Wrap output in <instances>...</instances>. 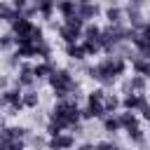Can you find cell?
I'll return each instance as SVG.
<instances>
[{"instance_id":"cell-35","label":"cell","mask_w":150,"mask_h":150,"mask_svg":"<svg viewBox=\"0 0 150 150\" xmlns=\"http://www.w3.org/2000/svg\"><path fill=\"white\" fill-rule=\"evenodd\" d=\"M77 150H96V145H91V143H82Z\"/></svg>"},{"instance_id":"cell-31","label":"cell","mask_w":150,"mask_h":150,"mask_svg":"<svg viewBox=\"0 0 150 150\" xmlns=\"http://www.w3.org/2000/svg\"><path fill=\"white\" fill-rule=\"evenodd\" d=\"M28 141H30V145H33V148H38V150H40V148H45V145H47V143H45V138H42V136H28Z\"/></svg>"},{"instance_id":"cell-34","label":"cell","mask_w":150,"mask_h":150,"mask_svg":"<svg viewBox=\"0 0 150 150\" xmlns=\"http://www.w3.org/2000/svg\"><path fill=\"white\" fill-rule=\"evenodd\" d=\"M7 84H9V80H7L5 75H0V89H2V91H7V89H9Z\"/></svg>"},{"instance_id":"cell-27","label":"cell","mask_w":150,"mask_h":150,"mask_svg":"<svg viewBox=\"0 0 150 150\" xmlns=\"http://www.w3.org/2000/svg\"><path fill=\"white\" fill-rule=\"evenodd\" d=\"M127 136H129V141H131V143H138V145L145 141V134H143V129H141V127L129 129V131H127Z\"/></svg>"},{"instance_id":"cell-2","label":"cell","mask_w":150,"mask_h":150,"mask_svg":"<svg viewBox=\"0 0 150 150\" xmlns=\"http://www.w3.org/2000/svg\"><path fill=\"white\" fill-rule=\"evenodd\" d=\"M49 120L63 124L66 129H73L75 124H80V108H77V101L73 98H66V101H56V105L52 108L49 112Z\"/></svg>"},{"instance_id":"cell-9","label":"cell","mask_w":150,"mask_h":150,"mask_svg":"<svg viewBox=\"0 0 150 150\" xmlns=\"http://www.w3.org/2000/svg\"><path fill=\"white\" fill-rule=\"evenodd\" d=\"M33 84H35L33 66H30V63H21V68H19V75H16V87H26V89H30Z\"/></svg>"},{"instance_id":"cell-6","label":"cell","mask_w":150,"mask_h":150,"mask_svg":"<svg viewBox=\"0 0 150 150\" xmlns=\"http://www.w3.org/2000/svg\"><path fill=\"white\" fill-rule=\"evenodd\" d=\"M33 30H35V23L30 19H26L23 14L12 21V35L14 38H33Z\"/></svg>"},{"instance_id":"cell-23","label":"cell","mask_w":150,"mask_h":150,"mask_svg":"<svg viewBox=\"0 0 150 150\" xmlns=\"http://www.w3.org/2000/svg\"><path fill=\"white\" fill-rule=\"evenodd\" d=\"M66 54H68L70 59H75V61H82V59L87 56L82 45H68V47H66Z\"/></svg>"},{"instance_id":"cell-24","label":"cell","mask_w":150,"mask_h":150,"mask_svg":"<svg viewBox=\"0 0 150 150\" xmlns=\"http://www.w3.org/2000/svg\"><path fill=\"white\" fill-rule=\"evenodd\" d=\"M23 105H26V108H38V105H40V96H38V91L28 89V91L23 94Z\"/></svg>"},{"instance_id":"cell-4","label":"cell","mask_w":150,"mask_h":150,"mask_svg":"<svg viewBox=\"0 0 150 150\" xmlns=\"http://www.w3.org/2000/svg\"><path fill=\"white\" fill-rule=\"evenodd\" d=\"M9 105V115H19V110H23V94L21 87H12L7 91H0V108Z\"/></svg>"},{"instance_id":"cell-18","label":"cell","mask_w":150,"mask_h":150,"mask_svg":"<svg viewBox=\"0 0 150 150\" xmlns=\"http://www.w3.org/2000/svg\"><path fill=\"white\" fill-rule=\"evenodd\" d=\"M117 120H120V127H122V129H127V131H129V129H134V127H138V117H136L134 112H127V110H124V112H120V115H117Z\"/></svg>"},{"instance_id":"cell-32","label":"cell","mask_w":150,"mask_h":150,"mask_svg":"<svg viewBox=\"0 0 150 150\" xmlns=\"http://www.w3.org/2000/svg\"><path fill=\"white\" fill-rule=\"evenodd\" d=\"M103 98H105V91L103 89H94L89 94V101H103Z\"/></svg>"},{"instance_id":"cell-21","label":"cell","mask_w":150,"mask_h":150,"mask_svg":"<svg viewBox=\"0 0 150 150\" xmlns=\"http://www.w3.org/2000/svg\"><path fill=\"white\" fill-rule=\"evenodd\" d=\"M38 5V12L45 16V19H52V12L56 9V2H52V0H40V2H35Z\"/></svg>"},{"instance_id":"cell-38","label":"cell","mask_w":150,"mask_h":150,"mask_svg":"<svg viewBox=\"0 0 150 150\" xmlns=\"http://www.w3.org/2000/svg\"><path fill=\"white\" fill-rule=\"evenodd\" d=\"M115 150H120V148H115Z\"/></svg>"},{"instance_id":"cell-33","label":"cell","mask_w":150,"mask_h":150,"mask_svg":"<svg viewBox=\"0 0 150 150\" xmlns=\"http://www.w3.org/2000/svg\"><path fill=\"white\" fill-rule=\"evenodd\" d=\"M117 145H112L110 141H101V143H96V150H115Z\"/></svg>"},{"instance_id":"cell-8","label":"cell","mask_w":150,"mask_h":150,"mask_svg":"<svg viewBox=\"0 0 150 150\" xmlns=\"http://www.w3.org/2000/svg\"><path fill=\"white\" fill-rule=\"evenodd\" d=\"M73 145H75V136H73V134L54 136V138H49V143H47L49 150H73Z\"/></svg>"},{"instance_id":"cell-37","label":"cell","mask_w":150,"mask_h":150,"mask_svg":"<svg viewBox=\"0 0 150 150\" xmlns=\"http://www.w3.org/2000/svg\"><path fill=\"white\" fill-rule=\"evenodd\" d=\"M0 21H2V16H0Z\"/></svg>"},{"instance_id":"cell-36","label":"cell","mask_w":150,"mask_h":150,"mask_svg":"<svg viewBox=\"0 0 150 150\" xmlns=\"http://www.w3.org/2000/svg\"><path fill=\"white\" fill-rule=\"evenodd\" d=\"M0 150H7V145H5V143H0Z\"/></svg>"},{"instance_id":"cell-12","label":"cell","mask_w":150,"mask_h":150,"mask_svg":"<svg viewBox=\"0 0 150 150\" xmlns=\"http://www.w3.org/2000/svg\"><path fill=\"white\" fill-rule=\"evenodd\" d=\"M134 70H136V75L148 80L150 77V59H145L141 54H134Z\"/></svg>"},{"instance_id":"cell-11","label":"cell","mask_w":150,"mask_h":150,"mask_svg":"<svg viewBox=\"0 0 150 150\" xmlns=\"http://www.w3.org/2000/svg\"><path fill=\"white\" fill-rule=\"evenodd\" d=\"M143 94H127L124 98H122V108L127 110V112H136L138 108H141V103H143Z\"/></svg>"},{"instance_id":"cell-10","label":"cell","mask_w":150,"mask_h":150,"mask_svg":"<svg viewBox=\"0 0 150 150\" xmlns=\"http://www.w3.org/2000/svg\"><path fill=\"white\" fill-rule=\"evenodd\" d=\"M98 12H101V7H98L96 2H84V0H82V2H77V16H80L84 23H87L89 19H96V16H98Z\"/></svg>"},{"instance_id":"cell-13","label":"cell","mask_w":150,"mask_h":150,"mask_svg":"<svg viewBox=\"0 0 150 150\" xmlns=\"http://www.w3.org/2000/svg\"><path fill=\"white\" fill-rule=\"evenodd\" d=\"M54 70H56V68L52 66V61H40V63L33 66V75H35V80H40V77H47V80H49V75H52Z\"/></svg>"},{"instance_id":"cell-3","label":"cell","mask_w":150,"mask_h":150,"mask_svg":"<svg viewBox=\"0 0 150 150\" xmlns=\"http://www.w3.org/2000/svg\"><path fill=\"white\" fill-rule=\"evenodd\" d=\"M49 84H52L54 96H56L59 101H66L70 94L75 96V91H77V84H75V80H73L70 70H66V68H56V70L49 75Z\"/></svg>"},{"instance_id":"cell-1","label":"cell","mask_w":150,"mask_h":150,"mask_svg":"<svg viewBox=\"0 0 150 150\" xmlns=\"http://www.w3.org/2000/svg\"><path fill=\"white\" fill-rule=\"evenodd\" d=\"M124 70H127V61L120 56V54H115V56H105L103 61H98L96 66H91L87 73H89V77L91 80H96V82H101V84H112L120 75H124Z\"/></svg>"},{"instance_id":"cell-20","label":"cell","mask_w":150,"mask_h":150,"mask_svg":"<svg viewBox=\"0 0 150 150\" xmlns=\"http://www.w3.org/2000/svg\"><path fill=\"white\" fill-rule=\"evenodd\" d=\"M56 9L63 14V19L66 16H73V14H77V2H73V0H63V2H56Z\"/></svg>"},{"instance_id":"cell-29","label":"cell","mask_w":150,"mask_h":150,"mask_svg":"<svg viewBox=\"0 0 150 150\" xmlns=\"http://www.w3.org/2000/svg\"><path fill=\"white\" fill-rule=\"evenodd\" d=\"M35 49H38V59H42V61H49V56H52V47H49L47 42H42V45H35Z\"/></svg>"},{"instance_id":"cell-5","label":"cell","mask_w":150,"mask_h":150,"mask_svg":"<svg viewBox=\"0 0 150 150\" xmlns=\"http://www.w3.org/2000/svg\"><path fill=\"white\" fill-rule=\"evenodd\" d=\"M141 7H143V2H138V0H131L127 7H124V14H127V19H129V23H131V30H143V26H145V21H143V14H141Z\"/></svg>"},{"instance_id":"cell-14","label":"cell","mask_w":150,"mask_h":150,"mask_svg":"<svg viewBox=\"0 0 150 150\" xmlns=\"http://www.w3.org/2000/svg\"><path fill=\"white\" fill-rule=\"evenodd\" d=\"M103 108H105V115H112V112H117V110L122 108V98H120L117 94H105Z\"/></svg>"},{"instance_id":"cell-17","label":"cell","mask_w":150,"mask_h":150,"mask_svg":"<svg viewBox=\"0 0 150 150\" xmlns=\"http://www.w3.org/2000/svg\"><path fill=\"white\" fill-rule=\"evenodd\" d=\"M59 35L63 38L66 45H77V40L82 38L80 30H73V28H66V26H59Z\"/></svg>"},{"instance_id":"cell-15","label":"cell","mask_w":150,"mask_h":150,"mask_svg":"<svg viewBox=\"0 0 150 150\" xmlns=\"http://www.w3.org/2000/svg\"><path fill=\"white\" fill-rule=\"evenodd\" d=\"M122 16H124V9L117 7V5H110V7L105 9V19H108L110 26H120V23H122Z\"/></svg>"},{"instance_id":"cell-16","label":"cell","mask_w":150,"mask_h":150,"mask_svg":"<svg viewBox=\"0 0 150 150\" xmlns=\"http://www.w3.org/2000/svg\"><path fill=\"white\" fill-rule=\"evenodd\" d=\"M84 40H91V42H101V35H103V28H98L96 23H87L84 30H82ZM103 47V45H101Z\"/></svg>"},{"instance_id":"cell-22","label":"cell","mask_w":150,"mask_h":150,"mask_svg":"<svg viewBox=\"0 0 150 150\" xmlns=\"http://www.w3.org/2000/svg\"><path fill=\"white\" fill-rule=\"evenodd\" d=\"M63 26H66V28H73V30H80V33H82L87 23H84V21H82L77 14H73V16H66V19H63Z\"/></svg>"},{"instance_id":"cell-30","label":"cell","mask_w":150,"mask_h":150,"mask_svg":"<svg viewBox=\"0 0 150 150\" xmlns=\"http://www.w3.org/2000/svg\"><path fill=\"white\" fill-rule=\"evenodd\" d=\"M16 42H14V35L12 33H5V35H0V49L2 52H7V49H12Z\"/></svg>"},{"instance_id":"cell-28","label":"cell","mask_w":150,"mask_h":150,"mask_svg":"<svg viewBox=\"0 0 150 150\" xmlns=\"http://www.w3.org/2000/svg\"><path fill=\"white\" fill-rule=\"evenodd\" d=\"M63 129H66V127H63V124H59V122H54V120H49V122H47V134H49L52 138H54V136H61V134H63Z\"/></svg>"},{"instance_id":"cell-39","label":"cell","mask_w":150,"mask_h":150,"mask_svg":"<svg viewBox=\"0 0 150 150\" xmlns=\"http://www.w3.org/2000/svg\"><path fill=\"white\" fill-rule=\"evenodd\" d=\"M148 122H150V120H148Z\"/></svg>"},{"instance_id":"cell-7","label":"cell","mask_w":150,"mask_h":150,"mask_svg":"<svg viewBox=\"0 0 150 150\" xmlns=\"http://www.w3.org/2000/svg\"><path fill=\"white\" fill-rule=\"evenodd\" d=\"M28 138V129L23 127H2L0 129V143H19Z\"/></svg>"},{"instance_id":"cell-19","label":"cell","mask_w":150,"mask_h":150,"mask_svg":"<svg viewBox=\"0 0 150 150\" xmlns=\"http://www.w3.org/2000/svg\"><path fill=\"white\" fill-rule=\"evenodd\" d=\"M127 89H129V94H143V91H145V77L134 75V77L127 82Z\"/></svg>"},{"instance_id":"cell-26","label":"cell","mask_w":150,"mask_h":150,"mask_svg":"<svg viewBox=\"0 0 150 150\" xmlns=\"http://www.w3.org/2000/svg\"><path fill=\"white\" fill-rule=\"evenodd\" d=\"M82 47H84V54H87V56H96V54L103 49V47H101V42H91V40H84V42H82Z\"/></svg>"},{"instance_id":"cell-25","label":"cell","mask_w":150,"mask_h":150,"mask_svg":"<svg viewBox=\"0 0 150 150\" xmlns=\"http://www.w3.org/2000/svg\"><path fill=\"white\" fill-rule=\"evenodd\" d=\"M103 129H105L108 134H115V131H120L122 127H120V120H117L115 115H108V117L103 120Z\"/></svg>"}]
</instances>
